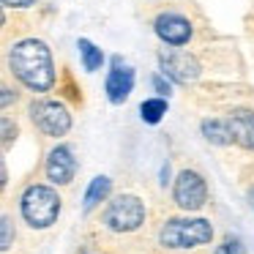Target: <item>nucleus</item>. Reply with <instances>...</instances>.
I'll use <instances>...</instances> for the list:
<instances>
[{
	"label": "nucleus",
	"mask_w": 254,
	"mask_h": 254,
	"mask_svg": "<svg viewBox=\"0 0 254 254\" xmlns=\"http://www.w3.org/2000/svg\"><path fill=\"white\" fill-rule=\"evenodd\" d=\"M8 71L30 93H50L58 82L55 58H52L50 44L36 39V36H28V39H19L11 44V50H8Z\"/></svg>",
	"instance_id": "1"
},
{
	"label": "nucleus",
	"mask_w": 254,
	"mask_h": 254,
	"mask_svg": "<svg viewBox=\"0 0 254 254\" xmlns=\"http://www.w3.org/2000/svg\"><path fill=\"white\" fill-rule=\"evenodd\" d=\"M213 224L210 219H202V216H170V219L161 221L159 227V246L164 252H197L202 246H210L213 243Z\"/></svg>",
	"instance_id": "2"
},
{
	"label": "nucleus",
	"mask_w": 254,
	"mask_h": 254,
	"mask_svg": "<svg viewBox=\"0 0 254 254\" xmlns=\"http://www.w3.org/2000/svg\"><path fill=\"white\" fill-rule=\"evenodd\" d=\"M63 197L52 183H28L19 194V216L30 230H50L58 224Z\"/></svg>",
	"instance_id": "3"
},
{
	"label": "nucleus",
	"mask_w": 254,
	"mask_h": 254,
	"mask_svg": "<svg viewBox=\"0 0 254 254\" xmlns=\"http://www.w3.org/2000/svg\"><path fill=\"white\" fill-rule=\"evenodd\" d=\"M148 221V208L137 194H118L110 197L101 210V227L112 235H134Z\"/></svg>",
	"instance_id": "4"
},
{
	"label": "nucleus",
	"mask_w": 254,
	"mask_h": 254,
	"mask_svg": "<svg viewBox=\"0 0 254 254\" xmlns=\"http://www.w3.org/2000/svg\"><path fill=\"white\" fill-rule=\"evenodd\" d=\"M28 118L44 137L52 139H63L74 126L71 112L61 99H33L28 104Z\"/></svg>",
	"instance_id": "5"
},
{
	"label": "nucleus",
	"mask_w": 254,
	"mask_h": 254,
	"mask_svg": "<svg viewBox=\"0 0 254 254\" xmlns=\"http://www.w3.org/2000/svg\"><path fill=\"white\" fill-rule=\"evenodd\" d=\"M210 191H208V181L199 175L197 170H181L172 181V202L178 210L183 213H197L208 205Z\"/></svg>",
	"instance_id": "6"
},
{
	"label": "nucleus",
	"mask_w": 254,
	"mask_h": 254,
	"mask_svg": "<svg viewBox=\"0 0 254 254\" xmlns=\"http://www.w3.org/2000/svg\"><path fill=\"white\" fill-rule=\"evenodd\" d=\"M77 170H79V161H77V153L68 142H58L50 148L44 159V175L52 186H68V183L77 178Z\"/></svg>",
	"instance_id": "7"
},
{
	"label": "nucleus",
	"mask_w": 254,
	"mask_h": 254,
	"mask_svg": "<svg viewBox=\"0 0 254 254\" xmlns=\"http://www.w3.org/2000/svg\"><path fill=\"white\" fill-rule=\"evenodd\" d=\"M153 33L159 36L161 44L178 50V47H186L194 39V25L181 11H161L153 19Z\"/></svg>",
	"instance_id": "8"
},
{
	"label": "nucleus",
	"mask_w": 254,
	"mask_h": 254,
	"mask_svg": "<svg viewBox=\"0 0 254 254\" xmlns=\"http://www.w3.org/2000/svg\"><path fill=\"white\" fill-rule=\"evenodd\" d=\"M134 82H137V74H134V68L128 66V63L123 61L121 55H112L110 71H107V77H104L107 101H110V104H123V101L131 96Z\"/></svg>",
	"instance_id": "9"
},
{
	"label": "nucleus",
	"mask_w": 254,
	"mask_h": 254,
	"mask_svg": "<svg viewBox=\"0 0 254 254\" xmlns=\"http://www.w3.org/2000/svg\"><path fill=\"white\" fill-rule=\"evenodd\" d=\"M159 71H164L175 85H189L199 77L202 66L191 52H159Z\"/></svg>",
	"instance_id": "10"
},
{
	"label": "nucleus",
	"mask_w": 254,
	"mask_h": 254,
	"mask_svg": "<svg viewBox=\"0 0 254 254\" xmlns=\"http://www.w3.org/2000/svg\"><path fill=\"white\" fill-rule=\"evenodd\" d=\"M232 131V142L243 150H254V110H232L227 115Z\"/></svg>",
	"instance_id": "11"
},
{
	"label": "nucleus",
	"mask_w": 254,
	"mask_h": 254,
	"mask_svg": "<svg viewBox=\"0 0 254 254\" xmlns=\"http://www.w3.org/2000/svg\"><path fill=\"white\" fill-rule=\"evenodd\" d=\"M110 197H112V178H107V175H96L93 181L88 183V189H85L82 210H85V213H90V210H96L101 202H107Z\"/></svg>",
	"instance_id": "12"
},
{
	"label": "nucleus",
	"mask_w": 254,
	"mask_h": 254,
	"mask_svg": "<svg viewBox=\"0 0 254 254\" xmlns=\"http://www.w3.org/2000/svg\"><path fill=\"white\" fill-rule=\"evenodd\" d=\"M199 134H202L210 145H219V148L232 145V131H230L227 118H205V121L199 123Z\"/></svg>",
	"instance_id": "13"
},
{
	"label": "nucleus",
	"mask_w": 254,
	"mask_h": 254,
	"mask_svg": "<svg viewBox=\"0 0 254 254\" xmlns=\"http://www.w3.org/2000/svg\"><path fill=\"white\" fill-rule=\"evenodd\" d=\"M77 50H79V63L88 74H96L101 66L107 63V55L99 44H93L90 39H77Z\"/></svg>",
	"instance_id": "14"
},
{
	"label": "nucleus",
	"mask_w": 254,
	"mask_h": 254,
	"mask_svg": "<svg viewBox=\"0 0 254 254\" xmlns=\"http://www.w3.org/2000/svg\"><path fill=\"white\" fill-rule=\"evenodd\" d=\"M167 110H170V104H167L164 96H150L139 104V121L148 123V126H156V123L164 121Z\"/></svg>",
	"instance_id": "15"
},
{
	"label": "nucleus",
	"mask_w": 254,
	"mask_h": 254,
	"mask_svg": "<svg viewBox=\"0 0 254 254\" xmlns=\"http://www.w3.org/2000/svg\"><path fill=\"white\" fill-rule=\"evenodd\" d=\"M213 254H246V246L238 235H224L213 246Z\"/></svg>",
	"instance_id": "16"
},
{
	"label": "nucleus",
	"mask_w": 254,
	"mask_h": 254,
	"mask_svg": "<svg viewBox=\"0 0 254 254\" xmlns=\"http://www.w3.org/2000/svg\"><path fill=\"white\" fill-rule=\"evenodd\" d=\"M0 230H3V235H0V249L3 252H11V246H14V219L8 213H3L0 216Z\"/></svg>",
	"instance_id": "17"
},
{
	"label": "nucleus",
	"mask_w": 254,
	"mask_h": 254,
	"mask_svg": "<svg viewBox=\"0 0 254 254\" xmlns=\"http://www.w3.org/2000/svg\"><path fill=\"white\" fill-rule=\"evenodd\" d=\"M150 85H153V93L156 96H164V99H170V93H172V79L167 77L164 71H156L153 77H150Z\"/></svg>",
	"instance_id": "18"
},
{
	"label": "nucleus",
	"mask_w": 254,
	"mask_h": 254,
	"mask_svg": "<svg viewBox=\"0 0 254 254\" xmlns=\"http://www.w3.org/2000/svg\"><path fill=\"white\" fill-rule=\"evenodd\" d=\"M0 131H3V150H8V148H11V142L17 139L19 128H17V123H14L8 115H3V118H0Z\"/></svg>",
	"instance_id": "19"
},
{
	"label": "nucleus",
	"mask_w": 254,
	"mask_h": 254,
	"mask_svg": "<svg viewBox=\"0 0 254 254\" xmlns=\"http://www.w3.org/2000/svg\"><path fill=\"white\" fill-rule=\"evenodd\" d=\"M0 104H3V110H8V107H11V101L14 104H17V90H11L8 88V85H3V88H0Z\"/></svg>",
	"instance_id": "20"
},
{
	"label": "nucleus",
	"mask_w": 254,
	"mask_h": 254,
	"mask_svg": "<svg viewBox=\"0 0 254 254\" xmlns=\"http://www.w3.org/2000/svg\"><path fill=\"white\" fill-rule=\"evenodd\" d=\"M3 8H30L36 6V0H0Z\"/></svg>",
	"instance_id": "21"
},
{
	"label": "nucleus",
	"mask_w": 254,
	"mask_h": 254,
	"mask_svg": "<svg viewBox=\"0 0 254 254\" xmlns=\"http://www.w3.org/2000/svg\"><path fill=\"white\" fill-rule=\"evenodd\" d=\"M159 183L161 186L167 189V183H170V161H164V164H161V172H159Z\"/></svg>",
	"instance_id": "22"
},
{
	"label": "nucleus",
	"mask_w": 254,
	"mask_h": 254,
	"mask_svg": "<svg viewBox=\"0 0 254 254\" xmlns=\"http://www.w3.org/2000/svg\"><path fill=\"white\" fill-rule=\"evenodd\" d=\"M246 199H249V208L254 210V186H252V189H249V191H246Z\"/></svg>",
	"instance_id": "23"
},
{
	"label": "nucleus",
	"mask_w": 254,
	"mask_h": 254,
	"mask_svg": "<svg viewBox=\"0 0 254 254\" xmlns=\"http://www.w3.org/2000/svg\"><path fill=\"white\" fill-rule=\"evenodd\" d=\"M88 254H110V252H88Z\"/></svg>",
	"instance_id": "24"
}]
</instances>
